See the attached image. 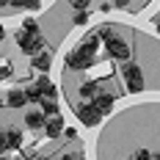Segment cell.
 <instances>
[{
  "label": "cell",
  "instance_id": "6da1fadb",
  "mask_svg": "<svg viewBox=\"0 0 160 160\" xmlns=\"http://www.w3.org/2000/svg\"><path fill=\"white\" fill-rule=\"evenodd\" d=\"M122 75H124V86H127L130 94H141L144 91V72H141V66L124 64L122 66Z\"/></svg>",
  "mask_w": 160,
  "mask_h": 160
},
{
  "label": "cell",
  "instance_id": "7a4b0ae2",
  "mask_svg": "<svg viewBox=\"0 0 160 160\" xmlns=\"http://www.w3.org/2000/svg\"><path fill=\"white\" fill-rule=\"evenodd\" d=\"M94 64V55L91 52H86V50H72L69 55H66V66L69 69H75V72H83V69H88V66Z\"/></svg>",
  "mask_w": 160,
  "mask_h": 160
},
{
  "label": "cell",
  "instance_id": "3957f363",
  "mask_svg": "<svg viewBox=\"0 0 160 160\" xmlns=\"http://www.w3.org/2000/svg\"><path fill=\"white\" fill-rule=\"evenodd\" d=\"M78 119L86 124V127H97V124L102 122V113L97 111L94 102H91V105H80V108H78Z\"/></svg>",
  "mask_w": 160,
  "mask_h": 160
},
{
  "label": "cell",
  "instance_id": "277c9868",
  "mask_svg": "<svg viewBox=\"0 0 160 160\" xmlns=\"http://www.w3.org/2000/svg\"><path fill=\"white\" fill-rule=\"evenodd\" d=\"M105 47H108V52H111V58L122 61V64H130V52H132V50L127 47V42H122V39H113V42H108Z\"/></svg>",
  "mask_w": 160,
  "mask_h": 160
},
{
  "label": "cell",
  "instance_id": "5b68a950",
  "mask_svg": "<svg viewBox=\"0 0 160 160\" xmlns=\"http://www.w3.org/2000/svg\"><path fill=\"white\" fill-rule=\"evenodd\" d=\"M113 102H116V94H108V91H99V94L94 97V108L102 116H108V113L113 111Z\"/></svg>",
  "mask_w": 160,
  "mask_h": 160
},
{
  "label": "cell",
  "instance_id": "8992f818",
  "mask_svg": "<svg viewBox=\"0 0 160 160\" xmlns=\"http://www.w3.org/2000/svg\"><path fill=\"white\" fill-rule=\"evenodd\" d=\"M25 102H28V91H22V88L6 91V105H8V108H22Z\"/></svg>",
  "mask_w": 160,
  "mask_h": 160
},
{
  "label": "cell",
  "instance_id": "52a82bcc",
  "mask_svg": "<svg viewBox=\"0 0 160 160\" xmlns=\"http://www.w3.org/2000/svg\"><path fill=\"white\" fill-rule=\"evenodd\" d=\"M19 144H22V132L19 130H6L3 132V152H11Z\"/></svg>",
  "mask_w": 160,
  "mask_h": 160
},
{
  "label": "cell",
  "instance_id": "ba28073f",
  "mask_svg": "<svg viewBox=\"0 0 160 160\" xmlns=\"http://www.w3.org/2000/svg\"><path fill=\"white\" fill-rule=\"evenodd\" d=\"M47 119L50 116H44L42 111H31L28 116H25V124L31 130H42V127H47Z\"/></svg>",
  "mask_w": 160,
  "mask_h": 160
},
{
  "label": "cell",
  "instance_id": "9c48e42d",
  "mask_svg": "<svg viewBox=\"0 0 160 160\" xmlns=\"http://www.w3.org/2000/svg\"><path fill=\"white\" fill-rule=\"evenodd\" d=\"M33 86H36V88H39L42 94H44V99H52V97H55V86L50 83V78H47V75H39Z\"/></svg>",
  "mask_w": 160,
  "mask_h": 160
},
{
  "label": "cell",
  "instance_id": "30bf717a",
  "mask_svg": "<svg viewBox=\"0 0 160 160\" xmlns=\"http://www.w3.org/2000/svg\"><path fill=\"white\" fill-rule=\"evenodd\" d=\"M44 132H47V138H58V135L64 132V119H61V116H52V119H47V127H44Z\"/></svg>",
  "mask_w": 160,
  "mask_h": 160
},
{
  "label": "cell",
  "instance_id": "8fae6325",
  "mask_svg": "<svg viewBox=\"0 0 160 160\" xmlns=\"http://www.w3.org/2000/svg\"><path fill=\"white\" fill-rule=\"evenodd\" d=\"M50 61H52V55H50L47 50H44V52H39V55H33V58H31L33 69H39V72H47V69H50Z\"/></svg>",
  "mask_w": 160,
  "mask_h": 160
},
{
  "label": "cell",
  "instance_id": "7c38bea8",
  "mask_svg": "<svg viewBox=\"0 0 160 160\" xmlns=\"http://www.w3.org/2000/svg\"><path fill=\"white\" fill-rule=\"evenodd\" d=\"M39 111L44 113V116H58V105H55V99H42V105H39Z\"/></svg>",
  "mask_w": 160,
  "mask_h": 160
},
{
  "label": "cell",
  "instance_id": "4fadbf2b",
  "mask_svg": "<svg viewBox=\"0 0 160 160\" xmlns=\"http://www.w3.org/2000/svg\"><path fill=\"white\" fill-rule=\"evenodd\" d=\"M22 33H25V36H33V39L42 36V33H39V25H36L33 19H25V22H22Z\"/></svg>",
  "mask_w": 160,
  "mask_h": 160
},
{
  "label": "cell",
  "instance_id": "5bb4252c",
  "mask_svg": "<svg viewBox=\"0 0 160 160\" xmlns=\"http://www.w3.org/2000/svg\"><path fill=\"white\" fill-rule=\"evenodd\" d=\"M42 99H44V94H42L36 86H31V88H28V102H33V105H42Z\"/></svg>",
  "mask_w": 160,
  "mask_h": 160
},
{
  "label": "cell",
  "instance_id": "9a60e30c",
  "mask_svg": "<svg viewBox=\"0 0 160 160\" xmlns=\"http://www.w3.org/2000/svg\"><path fill=\"white\" fill-rule=\"evenodd\" d=\"M80 94H83V97H97V94H99V91H97V83H91V80L83 83V86H80Z\"/></svg>",
  "mask_w": 160,
  "mask_h": 160
},
{
  "label": "cell",
  "instance_id": "2e32d148",
  "mask_svg": "<svg viewBox=\"0 0 160 160\" xmlns=\"http://www.w3.org/2000/svg\"><path fill=\"white\" fill-rule=\"evenodd\" d=\"M97 36H99V39H102V42H105V44H108V42H113V39H116V36H113V28H108V25H102V28H99V31H97Z\"/></svg>",
  "mask_w": 160,
  "mask_h": 160
},
{
  "label": "cell",
  "instance_id": "e0dca14e",
  "mask_svg": "<svg viewBox=\"0 0 160 160\" xmlns=\"http://www.w3.org/2000/svg\"><path fill=\"white\" fill-rule=\"evenodd\" d=\"M88 22V11H75V25H86Z\"/></svg>",
  "mask_w": 160,
  "mask_h": 160
},
{
  "label": "cell",
  "instance_id": "ac0fdd59",
  "mask_svg": "<svg viewBox=\"0 0 160 160\" xmlns=\"http://www.w3.org/2000/svg\"><path fill=\"white\" fill-rule=\"evenodd\" d=\"M132 160H152V155H149L146 149H138V152L132 155Z\"/></svg>",
  "mask_w": 160,
  "mask_h": 160
},
{
  "label": "cell",
  "instance_id": "d6986e66",
  "mask_svg": "<svg viewBox=\"0 0 160 160\" xmlns=\"http://www.w3.org/2000/svg\"><path fill=\"white\" fill-rule=\"evenodd\" d=\"M72 6H75L78 11H86V6H88V0H72Z\"/></svg>",
  "mask_w": 160,
  "mask_h": 160
},
{
  "label": "cell",
  "instance_id": "ffe728a7",
  "mask_svg": "<svg viewBox=\"0 0 160 160\" xmlns=\"http://www.w3.org/2000/svg\"><path fill=\"white\" fill-rule=\"evenodd\" d=\"M11 6H17V8H28V0H8Z\"/></svg>",
  "mask_w": 160,
  "mask_h": 160
},
{
  "label": "cell",
  "instance_id": "44dd1931",
  "mask_svg": "<svg viewBox=\"0 0 160 160\" xmlns=\"http://www.w3.org/2000/svg\"><path fill=\"white\" fill-rule=\"evenodd\" d=\"M11 75V66H8V61H3V78H8Z\"/></svg>",
  "mask_w": 160,
  "mask_h": 160
},
{
  "label": "cell",
  "instance_id": "7402d4cb",
  "mask_svg": "<svg viewBox=\"0 0 160 160\" xmlns=\"http://www.w3.org/2000/svg\"><path fill=\"white\" fill-rule=\"evenodd\" d=\"M42 6V0H28V8H39Z\"/></svg>",
  "mask_w": 160,
  "mask_h": 160
},
{
  "label": "cell",
  "instance_id": "603a6c76",
  "mask_svg": "<svg viewBox=\"0 0 160 160\" xmlns=\"http://www.w3.org/2000/svg\"><path fill=\"white\" fill-rule=\"evenodd\" d=\"M116 6H119V8H127V6H130V0H116Z\"/></svg>",
  "mask_w": 160,
  "mask_h": 160
},
{
  "label": "cell",
  "instance_id": "cb8c5ba5",
  "mask_svg": "<svg viewBox=\"0 0 160 160\" xmlns=\"http://www.w3.org/2000/svg\"><path fill=\"white\" fill-rule=\"evenodd\" d=\"M155 28H158V33H160V17H155Z\"/></svg>",
  "mask_w": 160,
  "mask_h": 160
},
{
  "label": "cell",
  "instance_id": "d4e9b609",
  "mask_svg": "<svg viewBox=\"0 0 160 160\" xmlns=\"http://www.w3.org/2000/svg\"><path fill=\"white\" fill-rule=\"evenodd\" d=\"M152 160H160V152H155V155H152Z\"/></svg>",
  "mask_w": 160,
  "mask_h": 160
},
{
  "label": "cell",
  "instance_id": "484cf974",
  "mask_svg": "<svg viewBox=\"0 0 160 160\" xmlns=\"http://www.w3.org/2000/svg\"><path fill=\"white\" fill-rule=\"evenodd\" d=\"M31 160H47V158H31Z\"/></svg>",
  "mask_w": 160,
  "mask_h": 160
},
{
  "label": "cell",
  "instance_id": "4316f807",
  "mask_svg": "<svg viewBox=\"0 0 160 160\" xmlns=\"http://www.w3.org/2000/svg\"><path fill=\"white\" fill-rule=\"evenodd\" d=\"M3 160H8V158H3Z\"/></svg>",
  "mask_w": 160,
  "mask_h": 160
},
{
  "label": "cell",
  "instance_id": "83f0119b",
  "mask_svg": "<svg viewBox=\"0 0 160 160\" xmlns=\"http://www.w3.org/2000/svg\"><path fill=\"white\" fill-rule=\"evenodd\" d=\"M80 160H83V158H80Z\"/></svg>",
  "mask_w": 160,
  "mask_h": 160
}]
</instances>
